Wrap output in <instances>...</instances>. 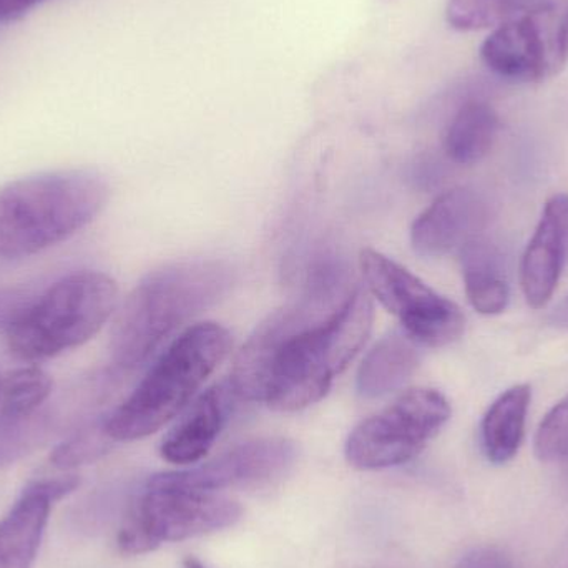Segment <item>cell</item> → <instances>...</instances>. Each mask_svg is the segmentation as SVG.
<instances>
[{
  "mask_svg": "<svg viewBox=\"0 0 568 568\" xmlns=\"http://www.w3.org/2000/svg\"><path fill=\"white\" fill-rule=\"evenodd\" d=\"M373 320V300L363 287L334 314L326 297L304 290L256 327L236 356L230 384L242 399L263 400L278 413L306 409L359 353Z\"/></svg>",
  "mask_w": 568,
  "mask_h": 568,
  "instance_id": "obj_1",
  "label": "cell"
},
{
  "mask_svg": "<svg viewBox=\"0 0 568 568\" xmlns=\"http://www.w3.org/2000/svg\"><path fill=\"white\" fill-rule=\"evenodd\" d=\"M235 270L219 260L175 263L149 273L116 311L110 336L113 363L133 369L196 314L222 300Z\"/></svg>",
  "mask_w": 568,
  "mask_h": 568,
  "instance_id": "obj_2",
  "label": "cell"
},
{
  "mask_svg": "<svg viewBox=\"0 0 568 568\" xmlns=\"http://www.w3.org/2000/svg\"><path fill=\"white\" fill-rule=\"evenodd\" d=\"M110 189L93 170H59L0 186V258H29L72 239L105 209Z\"/></svg>",
  "mask_w": 568,
  "mask_h": 568,
  "instance_id": "obj_3",
  "label": "cell"
},
{
  "mask_svg": "<svg viewBox=\"0 0 568 568\" xmlns=\"http://www.w3.org/2000/svg\"><path fill=\"white\" fill-rule=\"evenodd\" d=\"M232 349V336L216 323L189 327L162 354L132 394L105 417L113 443L145 439L179 416Z\"/></svg>",
  "mask_w": 568,
  "mask_h": 568,
  "instance_id": "obj_4",
  "label": "cell"
},
{
  "mask_svg": "<svg viewBox=\"0 0 568 568\" xmlns=\"http://www.w3.org/2000/svg\"><path fill=\"white\" fill-rule=\"evenodd\" d=\"M119 304V286L105 273L77 272L37 294L23 320L7 334L17 359L39 363L92 339Z\"/></svg>",
  "mask_w": 568,
  "mask_h": 568,
  "instance_id": "obj_5",
  "label": "cell"
},
{
  "mask_svg": "<svg viewBox=\"0 0 568 568\" xmlns=\"http://www.w3.org/2000/svg\"><path fill=\"white\" fill-rule=\"evenodd\" d=\"M242 516V506L229 497L169 486L152 476L133 497L116 547L123 556H143L163 544L229 529Z\"/></svg>",
  "mask_w": 568,
  "mask_h": 568,
  "instance_id": "obj_6",
  "label": "cell"
},
{
  "mask_svg": "<svg viewBox=\"0 0 568 568\" xmlns=\"http://www.w3.org/2000/svg\"><path fill=\"white\" fill-rule=\"evenodd\" d=\"M453 416L449 400L437 389L416 387L354 427L344 446L349 466L383 470L416 459Z\"/></svg>",
  "mask_w": 568,
  "mask_h": 568,
  "instance_id": "obj_7",
  "label": "cell"
},
{
  "mask_svg": "<svg viewBox=\"0 0 568 568\" xmlns=\"http://www.w3.org/2000/svg\"><path fill=\"white\" fill-rule=\"evenodd\" d=\"M484 65L507 82L539 83L568 63V2L547 0L497 27L480 47Z\"/></svg>",
  "mask_w": 568,
  "mask_h": 568,
  "instance_id": "obj_8",
  "label": "cell"
},
{
  "mask_svg": "<svg viewBox=\"0 0 568 568\" xmlns=\"http://www.w3.org/2000/svg\"><path fill=\"white\" fill-rule=\"evenodd\" d=\"M359 263L371 294L420 346L446 347L463 337L466 316L454 301L376 250H363Z\"/></svg>",
  "mask_w": 568,
  "mask_h": 568,
  "instance_id": "obj_9",
  "label": "cell"
},
{
  "mask_svg": "<svg viewBox=\"0 0 568 568\" xmlns=\"http://www.w3.org/2000/svg\"><path fill=\"white\" fill-rule=\"evenodd\" d=\"M297 459V447L284 437H266L233 447L216 459L179 473L156 474V480L185 489L219 493L230 487L266 486L286 476Z\"/></svg>",
  "mask_w": 568,
  "mask_h": 568,
  "instance_id": "obj_10",
  "label": "cell"
},
{
  "mask_svg": "<svg viewBox=\"0 0 568 568\" xmlns=\"http://www.w3.org/2000/svg\"><path fill=\"white\" fill-rule=\"evenodd\" d=\"M490 209L483 193L457 186L437 196L410 229V245L424 258H444L460 253L477 236L484 235Z\"/></svg>",
  "mask_w": 568,
  "mask_h": 568,
  "instance_id": "obj_11",
  "label": "cell"
},
{
  "mask_svg": "<svg viewBox=\"0 0 568 568\" xmlns=\"http://www.w3.org/2000/svg\"><path fill=\"white\" fill-rule=\"evenodd\" d=\"M52 387L49 374L37 366L0 376V463H13L40 439L45 427L42 407Z\"/></svg>",
  "mask_w": 568,
  "mask_h": 568,
  "instance_id": "obj_12",
  "label": "cell"
},
{
  "mask_svg": "<svg viewBox=\"0 0 568 568\" xmlns=\"http://www.w3.org/2000/svg\"><path fill=\"white\" fill-rule=\"evenodd\" d=\"M80 486L77 476L30 483L0 520V568H32L53 503Z\"/></svg>",
  "mask_w": 568,
  "mask_h": 568,
  "instance_id": "obj_13",
  "label": "cell"
},
{
  "mask_svg": "<svg viewBox=\"0 0 568 568\" xmlns=\"http://www.w3.org/2000/svg\"><path fill=\"white\" fill-rule=\"evenodd\" d=\"M567 256L568 193H557L547 200L520 265L524 297L532 310H542L552 300Z\"/></svg>",
  "mask_w": 568,
  "mask_h": 568,
  "instance_id": "obj_14",
  "label": "cell"
},
{
  "mask_svg": "<svg viewBox=\"0 0 568 568\" xmlns=\"http://www.w3.org/2000/svg\"><path fill=\"white\" fill-rule=\"evenodd\" d=\"M236 393L232 384H219L203 393L166 434L160 454L166 463L192 466L212 449L229 419Z\"/></svg>",
  "mask_w": 568,
  "mask_h": 568,
  "instance_id": "obj_15",
  "label": "cell"
},
{
  "mask_svg": "<svg viewBox=\"0 0 568 568\" xmlns=\"http://www.w3.org/2000/svg\"><path fill=\"white\" fill-rule=\"evenodd\" d=\"M459 256L464 287L474 310L484 316L503 314L509 306L510 284L499 246L480 235L464 246Z\"/></svg>",
  "mask_w": 568,
  "mask_h": 568,
  "instance_id": "obj_16",
  "label": "cell"
},
{
  "mask_svg": "<svg viewBox=\"0 0 568 568\" xmlns=\"http://www.w3.org/2000/svg\"><path fill=\"white\" fill-rule=\"evenodd\" d=\"M419 346L403 327L384 336L357 371V393L374 399L400 389L419 366Z\"/></svg>",
  "mask_w": 568,
  "mask_h": 568,
  "instance_id": "obj_17",
  "label": "cell"
},
{
  "mask_svg": "<svg viewBox=\"0 0 568 568\" xmlns=\"http://www.w3.org/2000/svg\"><path fill=\"white\" fill-rule=\"evenodd\" d=\"M530 403L532 387L516 384L490 404L480 424V443L489 463L503 466L517 456L526 436Z\"/></svg>",
  "mask_w": 568,
  "mask_h": 568,
  "instance_id": "obj_18",
  "label": "cell"
},
{
  "mask_svg": "<svg viewBox=\"0 0 568 568\" xmlns=\"http://www.w3.org/2000/svg\"><path fill=\"white\" fill-rule=\"evenodd\" d=\"M499 119L486 102H467L457 110L444 135L446 155L459 165L479 163L496 142Z\"/></svg>",
  "mask_w": 568,
  "mask_h": 568,
  "instance_id": "obj_19",
  "label": "cell"
},
{
  "mask_svg": "<svg viewBox=\"0 0 568 568\" xmlns=\"http://www.w3.org/2000/svg\"><path fill=\"white\" fill-rule=\"evenodd\" d=\"M547 0H449L446 20L459 32L499 27Z\"/></svg>",
  "mask_w": 568,
  "mask_h": 568,
  "instance_id": "obj_20",
  "label": "cell"
},
{
  "mask_svg": "<svg viewBox=\"0 0 568 568\" xmlns=\"http://www.w3.org/2000/svg\"><path fill=\"white\" fill-rule=\"evenodd\" d=\"M112 443L113 440L106 434L105 417H103L59 444L53 449L50 460L59 469H72V467L83 466V464L99 459L109 450Z\"/></svg>",
  "mask_w": 568,
  "mask_h": 568,
  "instance_id": "obj_21",
  "label": "cell"
},
{
  "mask_svg": "<svg viewBox=\"0 0 568 568\" xmlns=\"http://www.w3.org/2000/svg\"><path fill=\"white\" fill-rule=\"evenodd\" d=\"M537 459L559 463L568 457V394L560 399L540 423L534 440Z\"/></svg>",
  "mask_w": 568,
  "mask_h": 568,
  "instance_id": "obj_22",
  "label": "cell"
},
{
  "mask_svg": "<svg viewBox=\"0 0 568 568\" xmlns=\"http://www.w3.org/2000/svg\"><path fill=\"white\" fill-rule=\"evenodd\" d=\"M29 287H9L0 291V333L9 334L26 316L37 297Z\"/></svg>",
  "mask_w": 568,
  "mask_h": 568,
  "instance_id": "obj_23",
  "label": "cell"
},
{
  "mask_svg": "<svg viewBox=\"0 0 568 568\" xmlns=\"http://www.w3.org/2000/svg\"><path fill=\"white\" fill-rule=\"evenodd\" d=\"M457 568H517L509 556L494 547L470 550L460 559Z\"/></svg>",
  "mask_w": 568,
  "mask_h": 568,
  "instance_id": "obj_24",
  "label": "cell"
},
{
  "mask_svg": "<svg viewBox=\"0 0 568 568\" xmlns=\"http://www.w3.org/2000/svg\"><path fill=\"white\" fill-rule=\"evenodd\" d=\"M45 0H0V22H12Z\"/></svg>",
  "mask_w": 568,
  "mask_h": 568,
  "instance_id": "obj_25",
  "label": "cell"
},
{
  "mask_svg": "<svg viewBox=\"0 0 568 568\" xmlns=\"http://www.w3.org/2000/svg\"><path fill=\"white\" fill-rule=\"evenodd\" d=\"M550 323H552L554 326L568 329V296L564 297V300L554 307L552 313H550Z\"/></svg>",
  "mask_w": 568,
  "mask_h": 568,
  "instance_id": "obj_26",
  "label": "cell"
},
{
  "mask_svg": "<svg viewBox=\"0 0 568 568\" xmlns=\"http://www.w3.org/2000/svg\"><path fill=\"white\" fill-rule=\"evenodd\" d=\"M180 568H206V567L203 566V564L200 562V560L192 559V557H190V559L183 560L182 567H180Z\"/></svg>",
  "mask_w": 568,
  "mask_h": 568,
  "instance_id": "obj_27",
  "label": "cell"
}]
</instances>
